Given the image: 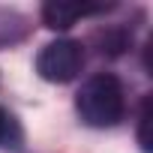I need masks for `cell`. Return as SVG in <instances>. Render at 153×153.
Returning a JSON list of instances; mask_svg holds the SVG:
<instances>
[{"label": "cell", "instance_id": "cell-1", "mask_svg": "<svg viewBox=\"0 0 153 153\" xmlns=\"http://www.w3.org/2000/svg\"><path fill=\"white\" fill-rule=\"evenodd\" d=\"M75 108L87 126H96V129L114 126L123 117V84L117 81V75L99 72L84 81V87L78 90V99H75Z\"/></svg>", "mask_w": 153, "mask_h": 153}, {"label": "cell", "instance_id": "cell-3", "mask_svg": "<svg viewBox=\"0 0 153 153\" xmlns=\"http://www.w3.org/2000/svg\"><path fill=\"white\" fill-rule=\"evenodd\" d=\"M105 12V6H87V3H66V0H51V3L42 6V21L51 30H66L72 27L78 18L84 15H96Z\"/></svg>", "mask_w": 153, "mask_h": 153}, {"label": "cell", "instance_id": "cell-5", "mask_svg": "<svg viewBox=\"0 0 153 153\" xmlns=\"http://www.w3.org/2000/svg\"><path fill=\"white\" fill-rule=\"evenodd\" d=\"M9 126H12V117L3 111V108H0V141H3L6 138V132H9Z\"/></svg>", "mask_w": 153, "mask_h": 153}, {"label": "cell", "instance_id": "cell-2", "mask_svg": "<svg viewBox=\"0 0 153 153\" xmlns=\"http://www.w3.org/2000/svg\"><path fill=\"white\" fill-rule=\"evenodd\" d=\"M81 66H84V48H81V42H75V39L48 42L39 51V57H36V72L42 75L45 81H51V84L72 81L75 75L81 72Z\"/></svg>", "mask_w": 153, "mask_h": 153}, {"label": "cell", "instance_id": "cell-4", "mask_svg": "<svg viewBox=\"0 0 153 153\" xmlns=\"http://www.w3.org/2000/svg\"><path fill=\"white\" fill-rule=\"evenodd\" d=\"M141 126H138V144H141V150L144 153H150L153 150V144H150V96L144 99V108H141Z\"/></svg>", "mask_w": 153, "mask_h": 153}]
</instances>
